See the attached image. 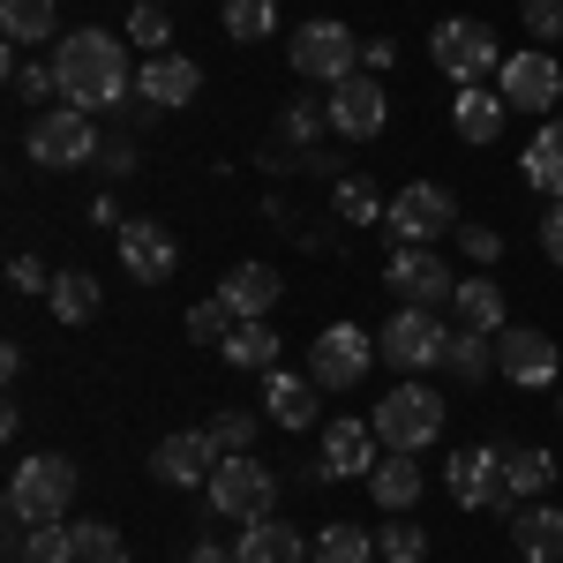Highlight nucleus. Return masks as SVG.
Listing matches in <instances>:
<instances>
[{"label": "nucleus", "mask_w": 563, "mask_h": 563, "mask_svg": "<svg viewBox=\"0 0 563 563\" xmlns=\"http://www.w3.org/2000/svg\"><path fill=\"white\" fill-rule=\"evenodd\" d=\"M511 541H519L526 563H563V511L556 504H526L511 519Z\"/></svg>", "instance_id": "b1692460"}, {"label": "nucleus", "mask_w": 563, "mask_h": 563, "mask_svg": "<svg viewBox=\"0 0 563 563\" xmlns=\"http://www.w3.org/2000/svg\"><path fill=\"white\" fill-rule=\"evenodd\" d=\"M459 241H466V256H474L481 271L504 256V233H496V225H459Z\"/></svg>", "instance_id": "a18cd8bd"}, {"label": "nucleus", "mask_w": 563, "mask_h": 563, "mask_svg": "<svg viewBox=\"0 0 563 563\" xmlns=\"http://www.w3.org/2000/svg\"><path fill=\"white\" fill-rule=\"evenodd\" d=\"M376 556L384 563H429V533L398 511V526H376Z\"/></svg>", "instance_id": "58836bf2"}, {"label": "nucleus", "mask_w": 563, "mask_h": 563, "mask_svg": "<svg viewBox=\"0 0 563 563\" xmlns=\"http://www.w3.org/2000/svg\"><path fill=\"white\" fill-rule=\"evenodd\" d=\"M331 135V113L316 106V98H286V113H278V143L286 151H316Z\"/></svg>", "instance_id": "f704fd0d"}, {"label": "nucleus", "mask_w": 563, "mask_h": 563, "mask_svg": "<svg viewBox=\"0 0 563 563\" xmlns=\"http://www.w3.org/2000/svg\"><path fill=\"white\" fill-rule=\"evenodd\" d=\"M556 421H563V390H556Z\"/></svg>", "instance_id": "864d4df0"}, {"label": "nucleus", "mask_w": 563, "mask_h": 563, "mask_svg": "<svg viewBox=\"0 0 563 563\" xmlns=\"http://www.w3.org/2000/svg\"><path fill=\"white\" fill-rule=\"evenodd\" d=\"M0 31H8V45H45L60 31V8L53 0H0Z\"/></svg>", "instance_id": "473e14b6"}, {"label": "nucleus", "mask_w": 563, "mask_h": 563, "mask_svg": "<svg viewBox=\"0 0 563 563\" xmlns=\"http://www.w3.org/2000/svg\"><path fill=\"white\" fill-rule=\"evenodd\" d=\"M98 158H106V174H113V180H121V174H135V143H129V135H113V143H106Z\"/></svg>", "instance_id": "de8ad7c7"}, {"label": "nucleus", "mask_w": 563, "mask_h": 563, "mask_svg": "<svg viewBox=\"0 0 563 563\" xmlns=\"http://www.w3.org/2000/svg\"><path fill=\"white\" fill-rule=\"evenodd\" d=\"M323 113H331V135H346V143H368V135H384L390 98H384V84L361 68V76H346V84H331Z\"/></svg>", "instance_id": "4468645a"}, {"label": "nucleus", "mask_w": 563, "mask_h": 563, "mask_svg": "<svg viewBox=\"0 0 563 563\" xmlns=\"http://www.w3.org/2000/svg\"><path fill=\"white\" fill-rule=\"evenodd\" d=\"M541 249H549V263L563 271V203H549V218H541Z\"/></svg>", "instance_id": "09e8293b"}, {"label": "nucleus", "mask_w": 563, "mask_h": 563, "mask_svg": "<svg viewBox=\"0 0 563 563\" xmlns=\"http://www.w3.org/2000/svg\"><path fill=\"white\" fill-rule=\"evenodd\" d=\"M233 556L241 563H308V541L278 519H256V526H241V549Z\"/></svg>", "instance_id": "a878e982"}, {"label": "nucleus", "mask_w": 563, "mask_h": 563, "mask_svg": "<svg viewBox=\"0 0 563 563\" xmlns=\"http://www.w3.org/2000/svg\"><path fill=\"white\" fill-rule=\"evenodd\" d=\"M526 188L533 196H549V203H563V121H541V135L526 143Z\"/></svg>", "instance_id": "393cba45"}, {"label": "nucleus", "mask_w": 563, "mask_h": 563, "mask_svg": "<svg viewBox=\"0 0 563 563\" xmlns=\"http://www.w3.org/2000/svg\"><path fill=\"white\" fill-rule=\"evenodd\" d=\"M218 459H225V451L211 443V429H180L151 451V474L166 481V488H203V481L218 474Z\"/></svg>", "instance_id": "dca6fc26"}, {"label": "nucleus", "mask_w": 563, "mask_h": 563, "mask_svg": "<svg viewBox=\"0 0 563 563\" xmlns=\"http://www.w3.org/2000/svg\"><path fill=\"white\" fill-rule=\"evenodd\" d=\"M549 481H556V459H549L541 443H504V488H511V504L541 496Z\"/></svg>", "instance_id": "c85d7f7f"}, {"label": "nucleus", "mask_w": 563, "mask_h": 563, "mask_svg": "<svg viewBox=\"0 0 563 563\" xmlns=\"http://www.w3.org/2000/svg\"><path fill=\"white\" fill-rule=\"evenodd\" d=\"M174 263H180V249H174V233H166L158 218H129V225H121V271H129L135 286H166Z\"/></svg>", "instance_id": "a211bd4d"}, {"label": "nucleus", "mask_w": 563, "mask_h": 563, "mask_svg": "<svg viewBox=\"0 0 563 563\" xmlns=\"http://www.w3.org/2000/svg\"><path fill=\"white\" fill-rule=\"evenodd\" d=\"M225 331H233V308L218 301V294L188 308V339H196V346H225Z\"/></svg>", "instance_id": "a19ab883"}, {"label": "nucleus", "mask_w": 563, "mask_h": 563, "mask_svg": "<svg viewBox=\"0 0 563 563\" xmlns=\"http://www.w3.org/2000/svg\"><path fill=\"white\" fill-rule=\"evenodd\" d=\"M496 376H511L519 390L556 384V339L533 331V323H504L496 331Z\"/></svg>", "instance_id": "2eb2a0df"}, {"label": "nucleus", "mask_w": 563, "mask_h": 563, "mask_svg": "<svg viewBox=\"0 0 563 563\" xmlns=\"http://www.w3.org/2000/svg\"><path fill=\"white\" fill-rule=\"evenodd\" d=\"M106 143H98V121L76 113V106H45L38 121H31V158L53 166V174H68V166H90Z\"/></svg>", "instance_id": "1a4fd4ad"}, {"label": "nucleus", "mask_w": 563, "mask_h": 563, "mask_svg": "<svg viewBox=\"0 0 563 563\" xmlns=\"http://www.w3.org/2000/svg\"><path fill=\"white\" fill-rule=\"evenodd\" d=\"M413 459H421V451H384L376 474H368V488H376V504H384L390 519L421 504V466H413Z\"/></svg>", "instance_id": "5701e85b"}, {"label": "nucleus", "mask_w": 563, "mask_h": 563, "mask_svg": "<svg viewBox=\"0 0 563 563\" xmlns=\"http://www.w3.org/2000/svg\"><path fill=\"white\" fill-rule=\"evenodd\" d=\"M53 76H60V106H76V113H90V121L135 90L129 45L106 38V31H68L60 53H53Z\"/></svg>", "instance_id": "f257e3e1"}, {"label": "nucleus", "mask_w": 563, "mask_h": 563, "mask_svg": "<svg viewBox=\"0 0 563 563\" xmlns=\"http://www.w3.org/2000/svg\"><path fill=\"white\" fill-rule=\"evenodd\" d=\"M504 121H511V106H504V90H488V84H466L459 98H451V129L466 135V143H496V135H504Z\"/></svg>", "instance_id": "412c9836"}, {"label": "nucleus", "mask_w": 563, "mask_h": 563, "mask_svg": "<svg viewBox=\"0 0 563 563\" xmlns=\"http://www.w3.org/2000/svg\"><path fill=\"white\" fill-rule=\"evenodd\" d=\"M443 346H451V331H443V316H435V308H398L384 331H376V361L398 368V376L443 368Z\"/></svg>", "instance_id": "423d86ee"}, {"label": "nucleus", "mask_w": 563, "mask_h": 563, "mask_svg": "<svg viewBox=\"0 0 563 563\" xmlns=\"http://www.w3.org/2000/svg\"><path fill=\"white\" fill-rule=\"evenodd\" d=\"M286 60L301 68L308 84H346V76H361V38H353L346 23L316 15V23H301V31L286 38Z\"/></svg>", "instance_id": "0eeeda50"}, {"label": "nucleus", "mask_w": 563, "mask_h": 563, "mask_svg": "<svg viewBox=\"0 0 563 563\" xmlns=\"http://www.w3.org/2000/svg\"><path fill=\"white\" fill-rule=\"evenodd\" d=\"M90 225H113V233H121L129 218H121V203H113V196H98V203H90Z\"/></svg>", "instance_id": "603ef678"}, {"label": "nucleus", "mask_w": 563, "mask_h": 563, "mask_svg": "<svg viewBox=\"0 0 563 563\" xmlns=\"http://www.w3.org/2000/svg\"><path fill=\"white\" fill-rule=\"evenodd\" d=\"M308 563H376V533L353 526V519H331L308 541Z\"/></svg>", "instance_id": "c756f323"}, {"label": "nucleus", "mask_w": 563, "mask_h": 563, "mask_svg": "<svg viewBox=\"0 0 563 563\" xmlns=\"http://www.w3.org/2000/svg\"><path fill=\"white\" fill-rule=\"evenodd\" d=\"M15 98L45 113V98H60V76H53V68H38V60H15Z\"/></svg>", "instance_id": "79ce46f5"}, {"label": "nucleus", "mask_w": 563, "mask_h": 563, "mask_svg": "<svg viewBox=\"0 0 563 563\" xmlns=\"http://www.w3.org/2000/svg\"><path fill=\"white\" fill-rule=\"evenodd\" d=\"M15 533V556L23 563H76V526L45 519V526H8Z\"/></svg>", "instance_id": "2f4dec72"}, {"label": "nucleus", "mask_w": 563, "mask_h": 563, "mask_svg": "<svg viewBox=\"0 0 563 563\" xmlns=\"http://www.w3.org/2000/svg\"><path fill=\"white\" fill-rule=\"evenodd\" d=\"M135 90H143V106H151V113H180V106H196L203 68H196L188 53H151V60L135 68Z\"/></svg>", "instance_id": "f3484780"}, {"label": "nucleus", "mask_w": 563, "mask_h": 563, "mask_svg": "<svg viewBox=\"0 0 563 563\" xmlns=\"http://www.w3.org/2000/svg\"><path fill=\"white\" fill-rule=\"evenodd\" d=\"M278 294H286V278H278L271 263H233V271L218 278V301L233 308V323H263V316L278 308Z\"/></svg>", "instance_id": "6ab92c4d"}, {"label": "nucleus", "mask_w": 563, "mask_h": 563, "mask_svg": "<svg viewBox=\"0 0 563 563\" xmlns=\"http://www.w3.org/2000/svg\"><path fill=\"white\" fill-rule=\"evenodd\" d=\"M496 90H504V106H511V113H549V106L563 98V68L541 53V45H526V53H504Z\"/></svg>", "instance_id": "9b49d317"}, {"label": "nucleus", "mask_w": 563, "mask_h": 563, "mask_svg": "<svg viewBox=\"0 0 563 563\" xmlns=\"http://www.w3.org/2000/svg\"><path fill=\"white\" fill-rule=\"evenodd\" d=\"M218 353H225V368H249V376H271V368H278V331H271V323H233Z\"/></svg>", "instance_id": "cd10ccee"}, {"label": "nucleus", "mask_w": 563, "mask_h": 563, "mask_svg": "<svg viewBox=\"0 0 563 563\" xmlns=\"http://www.w3.org/2000/svg\"><path fill=\"white\" fill-rule=\"evenodd\" d=\"M376 435H384V451H429L443 435V398L413 376H398V390H384V406H376Z\"/></svg>", "instance_id": "39448f33"}, {"label": "nucleus", "mask_w": 563, "mask_h": 563, "mask_svg": "<svg viewBox=\"0 0 563 563\" xmlns=\"http://www.w3.org/2000/svg\"><path fill=\"white\" fill-rule=\"evenodd\" d=\"M376 443H384L376 421H331L316 459H323V474H331V481H339V474H376Z\"/></svg>", "instance_id": "aec40b11"}, {"label": "nucleus", "mask_w": 563, "mask_h": 563, "mask_svg": "<svg viewBox=\"0 0 563 563\" xmlns=\"http://www.w3.org/2000/svg\"><path fill=\"white\" fill-rule=\"evenodd\" d=\"M316 376H286V368H271L263 376V406H271V421L278 429H316Z\"/></svg>", "instance_id": "4be33fe9"}, {"label": "nucleus", "mask_w": 563, "mask_h": 563, "mask_svg": "<svg viewBox=\"0 0 563 563\" xmlns=\"http://www.w3.org/2000/svg\"><path fill=\"white\" fill-rule=\"evenodd\" d=\"M451 308H459V323H466V331H488V339L511 323V316H504V286H496V278H459Z\"/></svg>", "instance_id": "bb28decb"}, {"label": "nucleus", "mask_w": 563, "mask_h": 563, "mask_svg": "<svg viewBox=\"0 0 563 563\" xmlns=\"http://www.w3.org/2000/svg\"><path fill=\"white\" fill-rule=\"evenodd\" d=\"M203 496H211L218 519L256 526V519H271V504H278V474H271L263 459H249V451H225V459H218V474L203 481Z\"/></svg>", "instance_id": "7ed1b4c3"}, {"label": "nucleus", "mask_w": 563, "mask_h": 563, "mask_svg": "<svg viewBox=\"0 0 563 563\" xmlns=\"http://www.w3.org/2000/svg\"><path fill=\"white\" fill-rule=\"evenodd\" d=\"M519 15H526L533 38H549V45L563 38V0H519Z\"/></svg>", "instance_id": "37998d69"}, {"label": "nucleus", "mask_w": 563, "mask_h": 563, "mask_svg": "<svg viewBox=\"0 0 563 563\" xmlns=\"http://www.w3.org/2000/svg\"><path fill=\"white\" fill-rule=\"evenodd\" d=\"M129 38L151 45V53H174V15H166V0H135L129 8Z\"/></svg>", "instance_id": "ea45409f"}, {"label": "nucleus", "mask_w": 563, "mask_h": 563, "mask_svg": "<svg viewBox=\"0 0 563 563\" xmlns=\"http://www.w3.org/2000/svg\"><path fill=\"white\" fill-rule=\"evenodd\" d=\"M429 53H435V68H443V76H451L459 90L504 68V45H496V31H488V23H474V15H451V23H435Z\"/></svg>", "instance_id": "6e6552de"}, {"label": "nucleus", "mask_w": 563, "mask_h": 563, "mask_svg": "<svg viewBox=\"0 0 563 563\" xmlns=\"http://www.w3.org/2000/svg\"><path fill=\"white\" fill-rule=\"evenodd\" d=\"M390 233H398V249H429L435 233H459V203H451V188H435V180H406V188L390 196Z\"/></svg>", "instance_id": "9d476101"}, {"label": "nucleus", "mask_w": 563, "mask_h": 563, "mask_svg": "<svg viewBox=\"0 0 563 563\" xmlns=\"http://www.w3.org/2000/svg\"><path fill=\"white\" fill-rule=\"evenodd\" d=\"M278 31V0H225V38L233 45H263Z\"/></svg>", "instance_id": "e433bc0d"}, {"label": "nucleus", "mask_w": 563, "mask_h": 563, "mask_svg": "<svg viewBox=\"0 0 563 563\" xmlns=\"http://www.w3.org/2000/svg\"><path fill=\"white\" fill-rule=\"evenodd\" d=\"M390 60H398V45H390V38H361V68H368V76H384Z\"/></svg>", "instance_id": "8fccbe9b"}, {"label": "nucleus", "mask_w": 563, "mask_h": 563, "mask_svg": "<svg viewBox=\"0 0 563 563\" xmlns=\"http://www.w3.org/2000/svg\"><path fill=\"white\" fill-rule=\"evenodd\" d=\"M443 488H451V504H459V511H504V519H519V511H526V504H511V488H504V443L451 451Z\"/></svg>", "instance_id": "20e7f679"}, {"label": "nucleus", "mask_w": 563, "mask_h": 563, "mask_svg": "<svg viewBox=\"0 0 563 563\" xmlns=\"http://www.w3.org/2000/svg\"><path fill=\"white\" fill-rule=\"evenodd\" d=\"M331 211L346 218V225H376V218H390V196H376V180H331Z\"/></svg>", "instance_id": "c9c22d12"}, {"label": "nucleus", "mask_w": 563, "mask_h": 563, "mask_svg": "<svg viewBox=\"0 0 563 563\" xmlns=\"http://www.w3.org/2000/svg\"><path fill=\"white\" fill-rule=\"evenodd\" d=\"M45 301H53V316H60V323H90V316H98V301H106V286H98L90 271H60Z\"/></svg>", "instance_id": "72a5a7b5"}, {"label": "nucleus", "mask_w": 563, "mask_h": 563, "mask_svg": "<svg viewBox=\"0 0 563 563\" xmlns=\"http://www.w3.org/2000/svg\"><path fill=\"white\" fill-rule=\"evenodd\" d=\"M368 368H376V339L353 331V323H331V331L308 346V376H316L323 390H353Z\"/></svg>", "instance_id": "f8f14e48"}, {"label": "nucleus", "mask_w": 563, "mask_h": 563, "mask_svg": "<svg viewBox=\"0 0 563 563\" xmlns=\"http://www.w3.org/2000/svg\"><path fill=\"white\" fill-rule=\"evenodd\" d=\"M68 504H76V459H60V451H38L8 474V526L68 519Z\"/></svg>", "instance_id": "f03ea898"}, {"label": "nucleus", "mask_w": 563, "mask_h": 563, "mask_svg": "<svg viewBox=\"0 0 563 563\" xmlns=\"http://www.w3.org/2000/svg\"><path fill=\"white\" fill-rule=\"evenodd\" d=\"M8 286H15V294H53V278H45L38 256H15V263H8Z\"/></svg>", "instance_id": "49530a36"}, {"label": "nucleus", "mask_w": 563, "mask_h": 563, "mask_svg": "<svg viewBox=\"0 0 563 563\" xmlns=\"http://www.w3.org/2000/svg\"><path fill=\"white\" fill-rule=\"evenodd\" d=\"M443 368H451L459 384H488V376H496V339L459 323V331H451V346H443Z\"/></svg>", "instance_id": "7c9ffc66"}, {"label": "nucleus", "mask_w": 563, "mask_h": 563, "mask_svg": "<svg viewBox=\"0 0 563 563\" xmlns=\"http://www.w3.org/2000/svg\"><path fill=\"white\" fill-rule=\"evenodd\" d=\"M180 563H241V556H233L225 541H196V549H188V556H180Z\"/></svg>", "instance_id": "3c124183"}, {"label": "nucleus", "mask_w": 563, "mask_h": 563, "mask_svg": "<svg viewBox=\"0 0 563 563\" xmlns=\"http://www.w3.org/2000/svg\"><path fill=\"white\" fill-rule=\"evenodd\" d=\"M384 286L398 294V308H443L459 294V278H451V263L435 256V249H398L384 263Z\"/></svg>", "instance_id": "ddd939ff"}, {"label": "nucleus", "mask_w": 563, "mask_h": 563, "mask_svg": "<svg viewBox=\"0 0 563 563\" xmlns=\"http://www.w3.org/2000/svg\"><path fill=\"white\" fill-rule=\"evenodd\" d=\"M211 443H218V451H249V443H256V413H218Z\"/></svg>", "instance_id": "c03bdc74"}, {"label": "nucleus", "mask_w": 563, "mask_h": 563, "mask_svg": "<svg viewBox=\"0 0 563 563\" xmlns=\"http://www.w3.org/2000/svg\"><path fill=\"white\" fill-rule=\"evenodd\" d=\"M68 526H76V563H129L121 526H106V519H68Z\"/></svg>", "instance_id": "4c0bfd02"}]
</instances>
